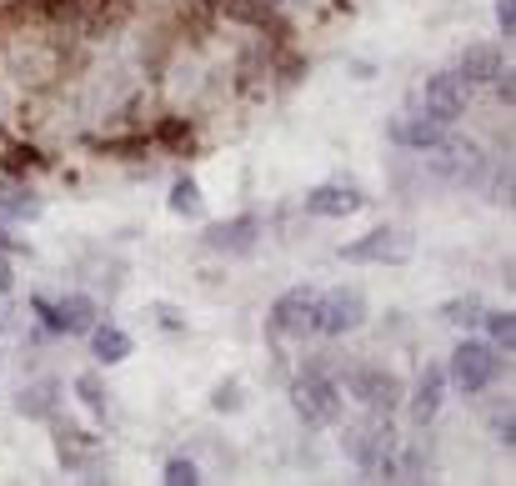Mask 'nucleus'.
<instances>
[{"label":"nucleus","mask_w":516,"mask_h":486,"mask_svg":"<svg viewBox=\"0 0 516 486\" xmlns=\"http://www.w3.org/2000/svg\"><path fill=\"white\" fill-rule=\"evenodd\" d=\"M171 211L176 216H201V186L196 181H176L171 186Z\"/></svg>","instance_id":"obj_20"},{"label":"nucleus","mask_w":516,"mask_h":486,"mask_svg":"<svg viewBox=\"0 0 516 486\" xmlns=\"http://www.w3.org/2000/svg\"><path fill=\"white\" fill-rule=\"evenodd\" d=\"M131 346H136V341H131L121 326H101V331H96V356H101L106 366H111V361H126Z\"/></svg>","instance_id":"obj_16"},{"label":"nucleus","mask_w":516,"mask_h":486,"mask_svg":"<svg viewBox=\"0 0 516 486\" xmlns=\"http://www.w3.org/2000/svg\"><path fill=\"white\" fill-rule=\"evenodd\" d=\"M256 236H261V221H256V216H236V221H216V226L206 231V246H211V251H226V256H241V251L256 246Z\"/></svg>","instance_id":"obj_11"},{"label":"nucleus","mask_w":516,"mask_h":486,"mask_svg":"<svg viewBox=\"0 0 516 486\" xmlns=\"http://www.w3.org/2000/svg\"><path fill=\"white\" fill-rule=\"evenodd\" d=\"M466 101H471V86H466L456 71H436V76H426V86H421V106H426V116L441 121V126H451V121L466 111Z\"/></svg>","instance_id":"obj_7"},{"label":"nucleus","mask_w":516,"mask_h":486,"mask_svg":"<svg viewBox=\"0 0 516 486\" xmlns=\"http://www.w3.org/2000/svg\"><path fill=\"white\" fill-rule=\"evenodd\" d=\"M441 391H446V371H441V366H426L421 381H416V396H411V416H416L421 426L441 411Z\"/></svg>","instance_id":"obj_15"},{"label":"nucleus","mask_w":516,"mask_h":486,"mask_svg":"<svg viewBox=\"0 0 516 486\" xmlns=\"http://www.w3.org/2000/svg\"><path fill=\"white\" fill-rule=\"evenodd\" d=\"M51 406H56V386L51 381H36L31 391H21V411L26 416H51Z\"/></svg>","instance_id":"obj_19"},{"label":"nucleus","mask_w":516,"mask_h":486,"mask_svg":"<svg viewBox=\"0 0 516 486\" xmlns=\"http://www.w3.org/2000/svg\"><path fill=\"white\" fill-rule=\"evenodd\" d=\"M76 391H81V401H86L96 416L106 411V391H101V381H96V376H81V381H76Z\"/></svg>","instance_id":"obj_22"},{"label":"nucleus","mask_w":516,"mask_h":486,"mask_svg":"<svg viewBox=\"0 0 516 486\" xmlns=\"http://www.w3.org/2000/svg\"><path fill=\"white\" fill-rule=\"evenodd\" d=\"M351 396L366 401L371 411H391V406L401 401V381H396L386 366H361V371L351 376Z\"/></svg>","instance_id":"obj_9"},{"label":"nucleus","mask_w":516,"mask_h":486,"mask_svg":"<svg viewBox=\"0 0 516 486\" xmlns=\"http://www.w3.org/2000/svg\"><path fill=\"white\" fill-rule=\"evenodd\" d=\"M421 166H426V176L431 181H441V186H476L481 181V171H486V161H481V151L471 146V141H436L431 151H421Z\"/></svg>","instance_id":"obj_1"},{"label":"nucleus","mask_w":516,"mask_h":486,"mask_svg":"<svg viewBox=\"0 0 516 486\" xmlns=\"http://www.w3.org/2000/svg\"><path fill=\"white\" fill-rule=\"evenodd\" d=\"M481 321H486V331H491V341L496 346H516V316L511 311H481Z\"/></svg>","instance_id":"obj_18"},{"label":"nucleus","mask_w":516,"mask_h":486,"mask_svg":"<svg viewBox=\"0 0 516 486\" xmlns=\"http://www.w3.org/2000/svg\"><path fill=\"white\" fill-rule=\"evenodd\" d=\"M511 431H516L511 411H506V416H496V441H506V446H511Z\"/></svg>","instance_id":"obj_24"},{"label":"nucleus","mask_w":516,"mask_h":486,"mask_svg":"<svg viewBox=\"0 0 516 486\" xmlns=\"http://www.w3.org/2000/svg\"><path fill=\"white\" fill-rule=\"evenodd\" d=\"M186 136H191V131H186L181 121H171V126H161V141H186Z\"/></svg>","instance_id":"obj_25"},{"label":"nucleus","mask_w":516,"mask_h":486,"mask_svg":"<svg viewBox=\"0 0 516 486\" xmlns=\"http://www.w3.org/2000/svg\"><path fill=\"white\" fill-rule=\"evenodd\" d=\"M341 446H346V456L356 466H386V451H391V421H386V411H371L366 421L346 426Z\"/></svg>","instance_id":"obj_4"},{"label":"nucleus","mask_w":516,"mask_h":486,"mask_svg":"<svg viewBox=\"0 0 516 486\" xmlns=\"http://www.w3.org/2000/svg\"><path fill=\"white\" fill-rule=\"evenodd\" d=\"M316 306H321V296H316L311 286H291V291L276 296L271 326H276L281 336H311V331H316Z\"/></svg>","instance_id":"obj_8"},{"label":"nucleus","mask_w":516,"mask_h":486,"mask_svg":"<svg viewBox=\"0 0 516 486\" xmlns=\"http://www.w3.org/2000/svg\"><path fill=\"white\" fill-rule=\"evenodd\" d=\"M496 371H501V356H496V346L461 341V346L451 351V381H456L461 391H486V386L496 381Z\"/></svg>","instance_id":"obj_6"},{"label":"nucleus","mask_w":516,"mask_h":486,"mask_svg":"<svg viewBox=\"0 0 516 486\" xmlns=\"http://www.w3.org/2000/svg\"><path fill=\"white\" fill-rule=\"evenodd\" d=\"M0 291H11V266L0 261Z\"/></svg>","instance_id":"obj_26"},{"label":"nucleus","mask_w":516,"mask_h":486,"mask_svg":"<svg viewBox=\"0 0 516 486\" xmlns=\"http://www.w3.org/2000/svg\"><path fill=\"white\" fill-rule=\"evenodd\" d=\"M291 406L306 426H331V421H341V386L326 381L321 371H306L291 381Z\"/></svg>","instance_id":"obj_2"},{"label":"nucleus","mask_w":516,"mask_h":486,"mask_svg":"<svg viewBox=\"0 0 516 486\" xmlns=\"http://www.w3.org/2000/svg\"><path fill=\"white\" fill-rule=\"evenodd\" d=\"M456 76H461L466 86L496 81V76H501V51H496V46H466L461 61H456Z\"/></svg>","instance_id":"obj_13"},{"label":"nucleus","mask_w":516,"mask_h":486,"mask_svg":"<svg viewBox=\"0 0 516 486\" xmlns=\"http://www.w3.org/2000/svg\"><path fill=\"white\" fill-rule=\"evenodd\" d=\"M496 26L501 36H516V0H496Z\"/></svg>","instance_id":"obj_23"},{"label":"nucleus","mask_w":516,"mask_h":486,"mask_svg":"<svg viewBox=\"0 0 516 486\" xmlns=\"http://www.w3.org/2000/svg\"><path fill=\"white\" fill-rule=\"evenodd\" d=\"M161 481H171V486H196L201 471H196V461H181V456H176V461H166V476H161Z\"/></svg>","instance_id":"obj_21"},{"label":"nucleus","mask_w":516,"mask_h":486,"mask_svg":"<svg viewBox=\"0 0 516 486\" xmlns=\"http://www.w3.org/2000/svg\"><path fill=\"white\" fill-rule=\"evenodd\" d=\"M36 311L46 316L51 331H71V336H76V331H91V321H96V301H91V296H66V301H56V306H51V301H36Z\"/></svg>","instance_id":"obj_10"},{"label":"nucleus","mask_w":516,"mask_h":486,"mask_svg":"<svg viewBox=\"0 0 516 486\" xmlns=\"http://www.w3.org/2000/svg\"><path fill=\"white\" fill-rule=\"evenodd\" d=\"M391 141H396V146H411V151H431L436 141H446V126L431 121V116H401V121L391 126Z\"/></svg>","instance_id":"obj_14"},{"label":"nucleus","mask_w":516,"mask_h":486,"mask_svg":"<svg viewBox=\"0 0 516 486\" xmlns=\"http://www.w3.org/2000/svg\"><path fill=\"white\" fill-rule=\"evenodd\" d=\"M411 256H416V241H411V231H396V226H381V231L341 246V261H356V266H376V261L381 266H401Z\"/></svg>","instance_id":"obj_3"},{"label":"nucleus","mask_w":516,"mask_h":486,"mask_svg":"<svg viewBox=\"0 0 516 486\" xmlns=\"http://www.w3.org/2000/svg\"><path fill=\"white\" fill-rule=\"evenodd\" d=\"M481 296H456V301H446L441 306V321H451V326H471V321H481Z\"/></svg>","instance_id":"obj_17"},{"label":"nucleus","mask_w":516,"mask_h":486,"mask_svg":"<svg viewBox=\"0 0 516 486\" xmlns=\"http://www.w3.org/2000/svg\"><path fill=\"white\" fill-rule=\"evenodd\" d=\"M306 211L311 216H326V221H346L351 211H361V196L351 186H316L306 196Z\"/></svg>","instance_id":"obj_12"},{"label":"nucleus","mask_w":516,"mask_h":486,"mask_svg":"<svg viewBox=\"0 0 516 486\" xmlns=\"http://www.w3.org/2000/svg\"><path fill=\"white\" fill-rule=\"evenodd\" d=\"M361 321H366V296H361V286H336V291H326L321 306H316V331H326V336H346V331H356Z\"/></svg>","instance_id":"obj_5"}]
</instances>
